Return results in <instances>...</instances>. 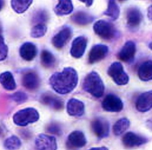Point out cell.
Instances as JSON below:
<instances>
[{
	"label": "cell",
	"instance_id": "obj_1",
	"mask_svg": "<svg viewBox=\"0 0 152 150\" xmlns=\"http://www.w3.org/2000/svg\"><path fill=\"white\" fill-rule=\"evenodd\" d=\"M78 75L72 67L65 68L61 72L54 73L49 79L50 84L59 94L65 95L72 91L78 83Z\"/></svg>",
	"mask_w": 152,
	"mask_h": 150
},
{
	"label": "cell",
	"instance_id": "obj_2",
	"mask_svg": "<svg viewBox=\"0 0 152 150\" xmlns=\"http://www.w3.org/2000/svg\"><path fill=\"white\" fill-rule=\"evenodd\" d=\"M83 89L93 97L101 98L104 91V85L99 75L95 71L88 73L83 81Z\"/></svg>",
	"mask_w": 152,
	"mask_h": 150
},
{
	"label": "cell",
	"instance_id": "obj_3",
	"mask_svg": "<svg viewBox=\"0 0 152 150\" xmlns=\"http://www.w3.org/2000/svg\"><path fill=\"white\" fill-rule=\"evenodd\" d=\"M93 30L99 37L106 40H113L118 35V30L112 23L102 20L95 23Z\"/></svg>",
	"mask_w": 152,
	"mask_h": 150
},
{
	"label": "cell",
	"instance_id": "obj_4",
	"mask_svg": "<svg viewBox=\"0 0 152 150\" xmlns=\"http://www.w3.org/2000/svg\"><path fill=\"white\" fill-rule=\"evenodd\" d=\"M39 118V113L36 109L28 108L17 112L13 117L14 123L20 127L37 122Z\"/></svg>",
	"mask_w": 152,
	"mask_h": 150
},
{
	"label": "cell",
	"instance_id": "obj_5",
	"mask_svg": "<svg viewBox=\"0 0 152 150\" xmlns=\"http://www.w3.org/2000/svg\"><path fill=\"white\" fill-rule=\"evenodd\" d=\"M107 74L118 85H125L129 82V78L125 72L122 64L115 62L111 64L107 70Z\"/></svg>",
	"mask_w": 152,
	"mask_h": 150
},
{
	"label": "cell",
	"instance_id": "obj_6",
	"mask_svg": "<svg viewBox=\"0 0 152 150\" xmlns=\"http://www.w3.org/2000/svg\"><path fill=\"white\" fill-rule=\"evenodd\" d=\"M87 143V139L82 131L76 130L68 136L66 146L69 150H77L83 148Z\"/></svg>",
	"mask_w": 152,
	"mask_h": 150
},
{
	"label": "cell",
	"instance_id": "obj_7",
	"mask_svg": "<svg viewBox=\"0 0 152 150\" xmlns=\"http://www.w3.org/2000/svg\"><path fill=\"white\" fill-rule=\"evenodd\" d=\"M91 128L93 133L99 138H104L109 135V122L103 117H96L93 120L91 123Z\"/></svg>",
	"mask_w": 152,
	"mask_h": 150
},
{
	"label": "cell",
	"instance_id": "obj_8",
	"mask_svg": "<svg viewBox=\"0 0 152 150\" xmlns=\"http://www.w3.org/2000/svg\"><path fill=\"white\" fill-rule=\"evenodd\" d=\"M102 107L107 112H119L123 109L124 104L121 99L118 96L113 94H109L102 101Z\"/></svg>",
	"mask_w": 152,
	"mask_h": 150
},
{
	"label": "cell",
	"instance_id": "obj_9",
	"mask_svg": "<svg viewBox=\"0 0 152 150\" xmlns=\"http://www.w3.org/2000/svg\"><path fill=\"white\" fill-rule=\"evenodd\" d=\"M146 137L134 133L133 132H128L124 135L122 142L124 146L127 149L137 148L148 142Z\"/></svg>",
	"mask_w": 152,
	"mask_h": 150
},
{
	"label": "cell",
	"instance_id": "obj_10",
	"mask_svg": "<svg viewBox=\"0 0 152 150\" xmlns=\"http://www.w3.org/2000/svg\"><path fill=\"white\" fill-rule=\"evenodd\" d=\"M137 51L134 42L129 40L125 43L118 54V58L126 63H132L134 60Z\"/></svg>",
	"mask_w": 152,
	"mask_h": 150
},
{
	"label": "cell",
	"instance_id": "obj_11",
	"mask_svg": "<svg viewBox=\"0 0 152 150\" xmlns=\"http://www.w3.org/2000/svg\"><path fill=\"white\" fill-rule=\"evenodd\" d=\"M36 147L38 150H57L56 139L53 136L40 134L35 139Z\"/></svg>",
	"mask_w": 152,
	"mask_h": 150
},
{
	"label": "cell",
	"instance_id": "obj_12",
	"mask_svg": "<svg viewBox=\"0 0 152 150\" xmlns=\"http://www.w3.org/2000/svg\"><path fill=\"white\" fill-rule=\"evenodd\" d=\"M109 49L106 45L97 44L90 50L88 55V62L93 64L104 59L108 54Z\"/></svg>",
	"mask_w": 152,
	"mask_h": 150
},
{
	"label": "cell",
	"instance_id": "obj_13",
	"mask_svg": "<svg viewBox=\"0 0 152 150\" xmlns=\"http://www.w3.org/2000/svg\"><path fill=\"white\" fill-rule=\"evenodd\" d=\"M72 35V30L71 28L65 27L52 38V44L57 49H61L70 39Z\"/></svg>",
	"mask_w": 152,
	"mask_h": 150
},
{
	"label": "cell",
	"instance_id": "obj_14",
	"mask_svg": "<svg viewBox=\"0 0 152 150\" xmlns=\"http://www.w3.org/2000/svg\"><path fill=\"white\" fill-rule=\"evenodd\" d=\"M142 14L137 7H131L127 9L126 14V22L128 27L132 29L139 27L142 20Z\"/></svg>",
	"mask_w": 152,
	"mask_h": 150
},
{
	"label": "cell",
	"instance_id": "obj_15",
	"mask_svg": "<svg viewBox=\"0 0 152 150\" xmlns=\"http://www.w3.org/2000/svg\"><path fill=\"white\" fill-rule=\"evenodd\" d=\"M87 43V38L83 36H79L74 39L70 49V54L72 57L77 59L81 58L84 54Z\"/></svg>",
	"mask_w": 152,
	"mask_h": 150
},
{
	"label": "cell",
	"instance_id": "obj_16",
	"mask_svg": "<svg viewBox=\"0 0 152 150\" xmlns=\"http://www.w3.org/2000/svg\"><path fill=\"white\" fill-rule=\"evenodd\" d=\"M135 107L140 112H148L152 109V90L139 95L135 102Z\"/></svg>",
	"mask_w": 152,
	"mask_h": 150
},
{
	"label": "cell",
	"instance_id": "obj_17",
	"mask_svg": "<svg viewBox=\"0 0 152 150\" xmlns=\"http://www.w3.org/2000/svg\"><path fill=\"white\" fill-rule=\"evenodd\" d=\"M43 104L50 107L56 111H61L64 109V102L59 97L50 92L45 93L40 98Z\"/></svg>",
	"mask_w": 152,
	"mask_h": 150
},
{
	"label": "cell",
	"instance_id": "obj_18",
	"mask_svg": "<svg viewBox=\"0 0 152 150\" xmlns=\"http://www.w3.org/2000/svg\"><path fill=\"white\" fill-rule=\"evenodd\" d=\"M66 111L69 116L80 117L84 114V104L78 99H71L66 104Z\"/></svg>",
	"mask_w": 152,
	"mask_h": 150
},
{
	"label": "cell",
	"instance_id": "obj_19",
	"mask_svg": "<svg viewBox=\"0 0 152 150\" xmlns=\"http://www.w3.org/2000/svg\"><path fill=\"white\" fill-rule=\"evenodd\" d=\"M22 84L27 90L30 91L37 90L40 84L39 76L34 72H28L23 75Z\"/></svg>",
	"mask_w": 152,
	"mask_h": 150
},
{
	"label": "cell",
	"instance_id": "obj_20",
	"mask_svg": "<svg viewBox=\"0 0 152 150\" xmlns=\"http://www.w3.org/2000/svg\"><path fill=\"white\" fill-rule=\"evenodd\" d=\"M19 53L20 57L24 60L31 61L37 56L38 50L35 44L28 42L21 45Z\"/></svg>",
	"mask_w": 152,
	"mask_h": 150
},
{
	"label": "cell",
	"instance_id": "obj_21",
	"mask_svg": "<svg viewBox=\"0 0 152 150\" xmlns=\"http://www.w3.org/2000/svg\"><path fill=\"white\" fill-rule=\"evenodd\" d=\"M138 76L143 82L152 80V60L145 62L140 65L138 70Z\"/></svg>",
	"mask_w": 152,
	"mask_h": 150
},
{
	"label": "cell",
	"instance_id": "obj_22",
	"mask_svg": "<svg viewBox=\"0 0 152 150\" xmlns=\"http://www.w3.org/2000/svg\"><path fill=\"white\" fill-rule=\"evenodd\" d=\"M72 21L78 25H87L94 21V17L83 11H78L71 17Z\"/></svg>",
	"mask_w": 152,
	"mask_h": 150
},
{
	"label": "cell",
	"instance_id": "obj_23",
	"mask_svg": "<svg viewBox=\"0 0 152 150\" xmlns=\"http://www.w3.org/2000/svg\"><path fill=\"white\" fill-rule=\"evenodd\" d=\"M73 5L70 0H61L54 8L55 13L58 16L67 15L73 11Z\"/></svg>",
	"mask_w": 152,
	"mask_h": 150
},
{
	"label": "cell",
	"instance_id": "obj_24",
	"mask_svg": "<svg viewBox=\"0 0 152 150\" xmlns=\"http://www.w3.org/2000/svg\"><path fill=\"white\" fill-rule=\"evenodd\" d=\"M0 83L5 89L8 91H13L16 88L14 77L10 72H2L0 75Z\"/></svg>",
	"mask_w": 152,
	"mask_h": 150
},
{
	"label": "cell",
	"instance_id": "obj_25",
	"mask_svg": "<svg viewBox=\"0 0 152 150\" xmlns=\"http://www.w3.org/2000/svg\"><path fill=\"white\" fill-rule=\"evenodd\" d=\"M130 122L126 117L120 118L117 121L113 127V132L115 136L122 135L129 128Z\"/></svg>",
	"mask_w": 152,
	"mask_h": 150
},
{
	"label": "cell",
	"instance_id": "obj_26",
	"mask_svg": "<svg viewBox=\"0 0 152 150\" xmlns=\"http://www.w3.org/2000/svg\"><path fill=\"white\" fill-rule=\"evenodd\" d=\"M40 62L43 66L46 68H51L56 64V58L51 52L46 50L42 51L40 54Z\"/></svg>",
	"mask_w": 152,
	"mask_h": 150
},
{
	"label": "cell",
	"instance_id": "obj_27",
	"mask_svg": "<svg viewBox=\"0 0 152 150\" xmlns=\"http://www.w3.org/2000/svg\"><path fill=\"white\" fill-rule=\"evenodd\" d=\"M120 8L115 1H109L107 8L104 12V15L108 17L112 20H115L119 18L120 15Z\"/></svg>",
	"mask_w": 152,
	"mask_h": 150
},
{
	"label": "cell",
	"instance_id": "obj_28",
	"mask_svg": "<svg viewBox=\"0 0 152 150\" xmlns=\"http://www.w3.org/2000/svg\"><path fill=\"white\" fill-rule=\"evenodd\" d=\"M33 1L31 0L19 1L12 0L11 1V6L13 11L18 14H21L26 12L30 7Z\"/></svg>",
	"mask_w": 152,
	"mask_h": 150
},
{
	"label": "cell",
	"instance_id": "obj_29",
	"mask_svg": "<svg viewBox=\"0 0 152 150\" xmlns=\"http://www.w3.org/2000/svg\"><path fill=\"white\" fill-rule=\"evenodd\" d=\"M49 19V14L44 9H39L35 12L32 16L31 22L35 25L39 24H45Z\"/></svg>",
	"mask_w": 152,
	"mask_h": 150
},
{
	"label": "cell",
	"instance_id": "obj_30",
	"mask_svg": "<svg viewBox=\"0 0 152 150\" xmlns=\"http://www.w3.org/2000/svg\"><path fill=\"white\" fill-rule=\"evenodd\" d=\"M21 146V142L20 139L15 136L9 137L4 143V146L7 150H18Z\"/></svg>",
	"mask_w": 152,
	"mask_h": 150
},
{
	"label": "cell",
	"instance_id": "obj_31",
	"mask_svg": "<svg viewBox=\"0 0 152 150\" xmlns=\"http://www.w3.org/2000/svg\"><path fill=\"white\" fill-rule=\"evenodd\" d=\"M47 31V27L45 24H39L34 25L31 28V36L34 38L43 37Z\"/></svg>",
	"mask_w": 152,
	"mask_h": 150
},
{
	"label": "cell",
	"instance_id": "obj_32",
	"mask_svg": "<svg viewBox=\"0 0 152 150\" xmlns=\"http://www.w3.org/2000/svg\"><path fill=\"white\" fill-rule=\"evenodd\" d=\"M46 131L49 133L58 136H60L62 134V130L61 125L58 123L55 122H52L49 124L47 127Z\"/></svg>",
	"mask_w": 152,
	"mask_h": 150
},
{
	"label": "cell",
	"instance_id": "obj_33",
	"mask_svg": "<svg viewBox=\"0 0 152 150\" xmlns=\"http://www.w3.org/2000/svg\"><path fill=\"white\" fill-rule=\"evenodd\" d=\"M8 47L1 36H0V62L4 60L8 56Z\"/></svg>",
	"mask_w": 152,
	"mask_h": 150
},
{
	"label": "cell",
	"instance_id": "obj_34",
	"mask_svg": "<svg viewBox=\"0 0 152 150\" xmlns=\"http://www.w3.org/2000/svg\"><path fill=\"white\" fill-rule=\"evenodd\" d=\"M12 98L13 100L18 103H23L28 99V96L26 94L21 91L17 92L13 94Z\"/></svg>",
	"mask_w": 152,
	"mask_h": 150
},
{
	"label": "cell",
	"instance_id": "obj_35",
	"mask_svg": "<svg viewBox=\"0 0 152 150\" xmlns=\"http://www.w3.org/2000/svg\"><path fill=\"white\" fill-rule=\"evenodd\" d=\"M147 16L149 20L152 21V5L149 6L147 9Z\"/></svg>",
	"mask_w": 152,
	"mask_h": 150
},
{
	"label": "cell",
	"instance_id": "obj_36",
	"mask_svg": "<svg viewBox=\"0 0 152 150\" xmlns=\"http://www.w3.org/2000/svg\"><path fill=\"white\" fill-rule=\"evenodd\" d=\"M82 1L83 3H84L87 7H90L91 6L93 3V1H91V0H90V1L84 0V1Z\"/></svg>",
	"mask_w": 152,
	"mask_h": 150
},
{
	"label": "cell",
	"instance_id": "obj_37",
	"mask_svg": "<svg viewBox=\"0 0 152 150\" xmlns=\"http://www.w3.org/2000/svg\"><path fill=\"white\" fill-rule=\"evenodd\" d=\"M88 150H108V149L106 147L102 146L99 147H94V148H90Z\"/></svg>",
	"mask_w": 152,
	"mask_h": 150
},
{
	"label": "cell",
	"instance_id": "obj_38",
	"mask_svg": "<svg viewBox=\"0 0 152 150\" xmlns=\"http://www.w3.org/2000/svg\"><path fill=\"white\" fill-rule=\"evenodd\" d=\"M4 1L0 0V11L2 9V8L4 7Z\"/></svg>",
	"mask_w": 152,
	"mask_h": 150
},
{
	"label": "cell",
	"instance_id": "obj_39",
	"mask_svg": "<svg viewBox=\"0 0 152 150\" xmlns=\"http://www.w3.org/2000/svg\"><path fill=\"white\" fill-rule=\"evenodd\" d=\"M2 32V25L1 23L0 22V36H1V33Z\"/></svg>",
	"mask_w": 152,
	"mask_h": 150
},
{
	"label": "cell",
	"instance_id": "obj_40",
	"mask_svg": "<svg viewBox=\"0 0 152 150\" xmlns=\"http://www.w3.org/2000/svg\"><path fill=\"white\" fill-rule=\"evenodd\" d=\"M149 49H150L152 50V42L149 44Z\"/></svg>",
	"mask_w": 152,
	"mask_h": 150
}]
</instances>
